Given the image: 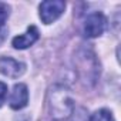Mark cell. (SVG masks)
<instances>
[{
	"instance_id": "9",
	"label": "cell",
	"mask_w": 121,
	"mask_h": 121,
	"mask_svg": "<svg viewBox=\"0 0 121 121\" xmlns=\"http://www.w3.org/2000/svg\"><path fill=\"white\" fill-rule=\"evenodd\" d=\"M7 17H9V6L6 3H0V29L4 26Z\"/></svg>"
},
{
	"instance_id": "8",
	"label": "cell",
	"mask_w": 121,
	"mask_h": 121,
	"mask_svg": "<svg viewBox=\"0 0 121 121\" xmlns=\"http://www.w3.org/2000/svg\"><path fill=\"white\" fill-rule=\"evenodd\" d=\"M90 121H114V117H112L111 111H108V110L103 108V110L95 111V112L91 115Z\"/></svg>"
},
{
	"instance_id": "1",
	"label": "cell",
	"mask_w": 121,
	"mask_h": 121,
	"mask_svg": "<svg viewBox=\"0 0 121 121\" xmlns=\"http://www.w3.org/2000/svg\"><path fill=\"white\" fill-rule=\"evenodd\" d=\"M48 112L53 120L61 121L69 118L74 110V100L67 87L56 84L48 91Z\"/></svg>"
},
{
	"instance_id": "2",
	"label": "cell",
	"mask_w": 121,
	"mask_h": 121,
	"mask_svg": "<svg viewBox=\"0 0 121 121\" xmlns=\"http://www.w3.org/2000/svg\"><path fill=\"white\" fill-rule=\"evenodd\" d=\"M77 71L80 74V80L86 86H94L100 76V64L93 51L90 50H80L77 53Z\"/></svg>"
},
{
	"instance_id": "11",
	"label": "cell",
	"mask_w": 121,
	"mask_h": 121,
	"mask_svg": "<svg viewBox=\"0 0 121 121\" xmlns=\"http://www.w3.org/2000/svg\"><path fill=\"white\" fill-rule=\"evenodd\" d=\"M6 34H7V30H6L4 27H2V29H0V43H2V41L4 40Z\"/></svg>"
},
{
	"instance_id": "3",
	"label": "cell",
	"mask_w": 121,
	"mask_h": 121,
	"mask_svg": "<svg viewBox=\"0 0 121 121\" xmlns=\"http://www.w3.org/2000/svg\"><path fill=\"white\" fill-rule=\"evenodd\" d=\"M64 9H66V3L61 2V0H47V2H43L39 7L40 19L44 24H50L56 22L64 13Z\"/></svg>"
},
{
	"instance_id": "4",
	"label": "cell",
	"mask_w": 121,
	"mask_h": 121,
	"mask_svg": "<svg viewBox=\"0 0 121 121\" xmlns=\"http://www.w3.org/2000/svg\"><path fill=\"white\" fill-rule=\"evenodd\" d=\"M107 29V19L104 17L103 13H93L90 14L86 22H84V36L94 39V37H100Z\"/></svg>"
},
{
	"instance_id": "5",
	"label": "cell",
	"mask_w": 121,
	"mask_h": 121,
	"mask_svg": "<svg viewBox=\"0 0 121 121\" xmlns=\"http://www.w3.org/2000/svg\"><path fill=\"white\" fill-rule=\"evenodd\" d=\"M26 71V66L12 57H0V73L10 78H17Z\"/></svg>"
},
{
	"instance_id": "7",
	"label": "cell",
	"mask_w": 121,
	"mask_h": 121,
	"mask_svg": "<svg viewBox=\"0 0 121 121\" xmlns=\"http://www.w3.org/2000/svg\"><path fill=\"white\" fill-rule=\"evenodd\" d=\"M37 40H39V30L36 26H30L26 30V33L14 37L12 40V44L17 50H24V48H29L30 46H33Z\"/></svg>"
},
{
	"instance_id": "10",
	"label": "cell",
	"mask_w": 121,
	"mask_h": 121,
	"mask_svg": "<svg viewBox=\"0 0 121 121\" xmlns=\"http://www.w3.org/2000/svg\"><path fill=\"white\" fill-rule=\"evenodd\" d=\"M6 95H7V86L0 81V107L3 105V103L6 100Z\"/></svg>"
},
{
	"instance_id": "6",
	"label": "cell",
	"mask_w": 121,
	"mask_h": 121,
	"mask_svg": "<svg viewBox=\"0 0 121 121\" xmlns=\"http://www.w3.org/2000/svg\"><path fill=\"white\" fill-rule=\"evenodd\" d=\"M29 101V90L26 87V84H16L12 90L10 98H9V104L13 110H22L27 105Z\"/></svg>"
}]
</instances>
